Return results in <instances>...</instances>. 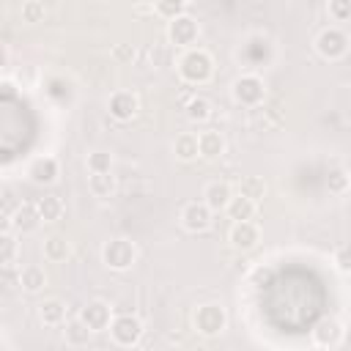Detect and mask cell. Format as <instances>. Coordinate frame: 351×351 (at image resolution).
I'll use <instances>...</instances> for the list:
<instances>
[{
    "label": "cell",
    "instance_id": "5",
    "mask_svg": "<svg viewBox=\"0 0 351 351\" xmlns=\"http://www.w3.org/2000/svg\"><path fill=\"white\" fill-rule=\"evenodd\" d=\"M315 49H318L321 58H326V60H337V58H343V55L348 52V36H346L340 27H326V30L318 33V38H315Z\"/></svg>",
    "mask_w": 351,
    "mask_h": 351
},
{
    "label": "cell",
    "instance_id": "16",
    "mask_svg": "<svg viewBox=\"0 0 351 351\" xmlns=\"http://www.w3.org/2000/svg\"><path fill=\"white\" fill-rule=\"evenodd\" d=\"M197 145H200V156L203 159H217L225 154V137L214 129H206L197 134Z\"/></svg>",
    "mask_w": 351,
    "mask_h": 351
},
{
    "label": "cell",
    "instance_id": "17",
    "mask_svg": "<svg viewBox=\"0 0 351 351\" xmlns=\"http://www.w3.org/2000/svg\"><path fill=\"white\" fill-rule=\"evenodd\" d=\"M225 211H228V217H230L233 222H239V219H252V217H255V200L239 192V195L230 197V203H228Z\"/></svg>",
    "mask_w": 351,
    "mask_h": 351
},
{
    "label": "cell",
    "instance_id": "29",
    "mask_svg": "<svg viewBox=\"0 0 351 351\" xmlns=\"http://www.w3.org/2000/svg\"><path fill=\"white\" fill-rule=\"evenodd\" d=\"M22 22H27V25L44 22V3H38V0H27V3L22 5Z\"/></svg>",
    "mask_w": 351,
    "mask_h": 351
},
{
    "label": "cell",
    "instance_id": "25",
    "mask_svg": "<svg viewBox=\"0 0 351 351\" xmlns=\"http://www.w3.org/2000/svg\"><path fill=\"white\" fill-rule=\"evenodd\" d=\"M208 115H211V104H208L206 99L195 96V99L186 101V118H189L192 123H203V121H208Z\"/></svg>",
    "mask_w": 351,
    "mask_h": 351
},
{
    "label": "cell",
    "instance_id": "28",
    "mask_svg": "<svg viewBox=\"0 0 351 351\" xmlns=\"http://www.w3.org/2000/svg\"><path fill=\"white\" fill-rule=\"evenodd\" d=\"M88 170L90 173H110L112 170V156L107 151H93L88 154Z\"/></svg>",
    "mask_w": 351,
    "mask_h": 351
},
{
    "label": "cell",
    "instance_id": "32",
    "mask_svg": "<svg viewBox=\"0 0 351 351\" xmlns=\"http://www.w3.org/2000/svg\"><path fill=\"white\" fill-rule=\"evenodd\" d=\"M3 263L14 266L16 263V239L11 236V230L3 233Z\"/></svg>",
    "mask_w": 351,
    "mask_h": 351
},
{
    "label": "cell",
    "instance_id": "14",
    "mask_svg": "<svg viewBox=\"0 0 351 351\" xmlns=\"http://www.w3.org/2000/svg\"><path fill=\"white\" fill-rule=\"evenodd\" d=\"M230 197H233V189H230V184H225V181H211V184H206V189H203V203H206L211 211H225L228 203H230Z\"/></svg>",
    "mask_w": 351,
    "mask_h": 351
},
{
    "label": "cell",
    "instance_id": "20",
    "mask_svg": "<svg viewBox=\"0 0 351 351\" xmlns=\"http://www.w3.org/2000/svg\"><path fill=\"white\" fill-rule=\"evenodd\" d=\"M71 255V244L66 241V236H49L47 241H44V258L47 261H52V263H60V261H66Z\"/></svg>",
    "mask_w": 351,
    "mask_h": 351
},
{
    "label": "cell",
    "instance_id": "15",
    "mask_svg": "<svg viewBox=\"0 0 351 351\" xmlns=\"http://www.w3.org/2000/svg\"><path fill=\"white\" fill-rule=\"evenodd\" d=\"M58 170L60 167H58V159L55 156H38V159L30 162L27 176H30L33 184H52L58 178Z\"/></svg>",
    "mask_w": 351,
    "mask_h": 351
},
{
    "label": "cell",
    "instance_id": "35",
    "mask_svg": "<svg viewBox=\"0 0 351 351\" xmlns=\"http://www.w3.org/2000/svg\"><path fill=\"white\" fill-rule=\"evenodd\" d=\"M186 3H195V0H186Z\"/></svg>",
    "mask_w": 351,
    "mask_h": 351
},
{
    "label": "cell",
    "instance_id": "30",
    "mask_svg": "<svg viewBox=\"0 0 351 351\" xmlns=\"http://www.w3.org/2000/svg\"><path fill=\"white\" fill-rule=\"evenodd\" d=\"M348 181H351V176H348L346 170H340V167L326 176V186H329V192H335V195L346 192V189H348Z\"/></svg>",
    "mask_w": 351,
    "mask_h": 351
},
{
    "label": "cell",
    "instance_id": "10",
    "mask_svg": "<svg viewBox=\"0 0 351 351\" xmlns=\"http://www.w3.org/2000/svg\"><path fill=\"white\" fill-rule=\"evenodd\" d=\"M137 107L140 104H137V96L132 90H115L107 101V110L115 121H132L137 115Z\"/></svg>",
    "mask_w": 351,
    "mask_h": 351
},
{
    "label": "cell",
    "instance_id": "26",
    "mask_svg": "<svg viewBox=\"0 0 351 351\" xmlns=\"http://www.w3.org/2000/svg\"><path fill=\"white\" fill-rule=\"evenodd\" d=\"M239 192L247 195V197H252V200H261L266 195V184L258 176H244L241 184H239Z\"/></svg>",
    "mask_w": 351,
    "mask_h": 351
},
{
    "label": "cell",
    "instance_id": "19",
    "mask_svg": "<svg viewBox=\"0 0 351 351\" xmlns=\"http://www.w3.org/2000/svg\"><path fill=\"white\" fill-rule=\"evenodd\" d=\"M38 318H41V324H47V326H58V324H63V318H66V304H63L60 299H44V302L38 304Z\"/></svg>",
    "mask_w": 351,
    "mask_h": 351
},
{
    "label": "cell",
    "instance_id": "23",
    "mask_svg": "<svg viewBox=\"0 0 351 351\" xmlns=\"http://www.w3.org/2000/svg\"><path fill=\"white\" fill-rule=\"evenodd\" d=\"M173 151H176V156H178L181 162H189V159H195V156H200V145H197V134H189V132H184V134H178V137H176V145H173Z\"/></svg>",
    "mask_w": 351,
    "mask_h": 351
},
{
    "label": "cell",
    "instance_id": "4",
    "mask_svg": "<svg viewBox=\"0 0 351 351\" xmlns=\"http://www.w3.org/2000/svg\"><path fill=\"white\" fill-rule=\"evenodd\" d=\"M228 326V315L219 304H200L197 313H195V329L206 337H214L219 332H225Z\"/></svg>",
    "mask_w": 351,
    "mask_h": 351
},
{
    "label": "cell",
    "instance_id": "11",
    "mask_svg": "<svg viewBox=\"0 0 351 351\" xmlns=\"http://www.w3.org/2000/svg\"><path fill=\"white\" fill-rule=\"evenodd\" d=\"M258 241H261V230H258V225H255L252 219H239V222H233V228H230V244H233L236 250L247 252V250H252Z\"/></svg>",
    "mask_w": 351,
    "mask_h": 351
},
{
    "label": "cell",
    "instance_id": "9",
    "mask_svg": "<svg viewBox=\"0 0 351 351\" xmlns=\"http://www.w3.org/2000/svg\"><path fill=\"white\" fill-rule=\"evenodd\" d=\"M80 318H82L93 332H101V329H110V324H112V310H110L107 302L93 299V302H88V304L82 307Z\"/></svg>",
    "mask_w": 351,
    "mask_h": 351
},
{
    "label": "cell",
    "instance_id": "7",
    "mask_svg": "<svg viewBox=\"0 0 351 351\" xmlns=\"http://www.w3.org/2000/svg\"><path fill=\"white\" fill-rule=\"evenodd\" d=\"M167 38L176 47H192L197 41V22L189 14H181L176 19H170L167 25Z\"/></svg>",
    "mask_w": 351,
    "mask_h": 351
},
{
    "label": "cell",
    "instance_id": "21",
    "mask_svg": "<svg viewBox=\"0 0 351 351\" xmlns=\"http://www.w3.org/2000/svg\"><path fill=\"white\" fill-rule=\"evenodd\" d=\"M36 208H38V214H41L44 222H58V219L63 217V200H60L58 195H44V197H38V200H36Z\"/></svg>",
    "mask_w": 351,
    "mask_h": 351
},
{
    "label": "cell",
    "instance_id": "3",
    "mask_svg": "<svg viewBox=\"0 0 351 351\" xmlns=\"http://www.w3.org/2000/svg\"><path fill=\"white\" fill-rule=\"evenodd\" d=\"M110 337H112L115 346H123V348L137 346L140 337H143V321L137 315H132V313L115 315L112 324H110Z\"/></svg>",
    "mask_w": 351,
    "mask_h": 351
},
{
    "label": "cell",
    "instance_id": "2",
    "mask_svg": "<svg viewBox=\"0 0 351 351\" xmlns=\"http://www.w3.org/2000/svg\"><path fill=\"white\" fill-rule=\"evenodd\" d=\"M101 261L107 269H115V271H126L134 261H137V247L134 241L118 236V239H110L104 247H101Z\"/></svg>",
    "mask_w": 351,
    "mask_h": 351
},
{
    "label": "cell",
    "instance_id": "13",
    "mask_svg": "<svg viewBox=\"0 0 351 351\" xmlns=\"http://www.w3.org/2000/svg\"><path fill=\"white\" fill-rule=\"evenodd\" d=\"M313 340L321 348H337L343 343V326L335 318H324L315 329H313Z\"/></svg>",
    "mask_w": 351,
    "mask_h": 351
},
{
    "label": "cell",
    "instance_id": "12",
    "mask_svg": "<svg viewBox=\"0 0 351 351\" xmlns=\"http://www.w3.org/2000/svg\"><path fill=\"white\" fill-rule=\"evenodd\" d=\"M41 222L44 219L36 206H16V211L8 217V228H14L16 233H33V230H38Z\"/></svg>",
    "mask_w": 351,
    "mask_h": 351
},
{
    "label": "cell",
    "instance_id": "34",
    "mask_svg": "<svg viewBox=\"0 0 351 351\" xmlns=\"http://www.w3.org/2000/svg\"><path fill=\"white\" fill-rule=\"evenodd\" d=\"M3 203H5V206H3V217H11L16 208H14V195H11L8 189L3 192Z\"/></svg>",
    "mask_w": 351,
    "mask_h": 351
},
{
    "label": "cell",
    "instance_id": "33",
    "mask_svg": "<svg viewBox=\"0 0 351 351\" xmlns=\"http://www.w3.org/2000/svg\"><path fill=\"white\" fill-rule=\"evenodd\" d=\"M337 269L340 271H346V274H351V247H343L340 252H337Z\"/></svg>",
    "mask_w": 351,
    "mask_h": 351
},
{
    "label": "cell",
    "instance_id": "27",
    "mask_svg": "<svg viewBox=\"0 0 351 351\" xmlns=\"http://www.w3.org/2000/svg\"><path fill=\"white\" fill-rule=\"evenodd\" d=\"M154 8H156L159 16H165V19H176V16L184 14L186 0H154Z\"/></svg>",
    "mask_w": 351,
    "mask_h": 351
},
{
    "label": "cell",
    "instance_id": "8",
    "mask_svg": "<svg viewBox=\"0 0 351 351\" xmlns=\"http://www.w3.org/2000/svg\"><path fill=\"white\" fill-rule=\"evenodd\" d=\"M211 208L203 203V200H192L184 206L181 211V225L189 230V233H203L208 225H211Z\"/></svg>",
    "mask_w": 351,
    "mask_h": 351
},
{
    "label": "cell",
    "instance_id": "22",
    "mask_svg": "<svg viewBox=\"0 0 351 351\" xmlns=\"http://www.w3.org/2000/svg\"><path fill=\"white\" fill-rule=\"evenodd\" d=\"M90 332H93V329H90L82 318H74V321H69V324H66L63 337H66V343H69V346H88Z\"/></svg>",
    "mask_w": 351,
    "mask_h": 351
},
{
    "label": "cell",
    "instance_id": "18",
    "mask_svg": "<svg viewBox=\"0 0 351 351\" xmlns=\"http://www.w3.org/2000/svg\"><path fill=\"white\" fill-rule=\"evenodd\" d=\"M19 285H22V291H27V293H38V291L47 285V274H44V269L36 266V263L25 266V269L19 271Z\"/></svg>",
    "mask_w": 351,
    "mask_h": 351
},
{
    "label": "cell",
    "instance_id": "31",
    "mask_svg": "<svg viewBox=\"0 0 351 351\" xmlns=\"http://www.w3.org/2000/svg\"><path fill=\"white\" fill-rule=\"evenodd\" d=\"M329 16L335 22L351 19V0H329Z\"/></svg>",
    "mask_w": 351,
    "mask_h": 351
},
{
    "label": "cell",
    "instance_id": "6",
    "mask_svg": "<svg viewBox=\"0 0 351 351\" xmlns=\"http://www.w3.org/2000/svg\"><path fill=\"white\" fill-rule=\"evenodd\" d=\"M266 96V88H263V80L258 74H241L236 82H233V99L244 107H252V104H261Z\"/></svg>",
    "mask_w": 351,
    "mask_h": 351
},
{
    "label": "cell",
    "instance_id": "24",
    "mask_svg": "<svg viewBox=\"0 0 351 351\" xmlns=\"http://www.w3.org/2000/svg\"><path fill=\"white\" fill-rule=\"evenodd\" d=\"M88 189L96 195V197H110L112 189H115V181L110 173H90L88 178Z\"/></svg>",
    "mask_w": 351,
    "mask_h": 351
},
{
    "label": "cell",
    "instance_id": "1",
    "mask_svg": "<svg viewBox=\"0 0 351 351\" xmlns=\"http://www.w3.org/2000/svg\"><path fill=\"white\" fill-rule=\"evenodd\" d=\"M211 71H214V60L206 49H186L184 58L178 60V74L192 85L208 82Z\"/></svg>",
    "mask_w": 351,
    "mask_h": 351
}]
</instances>
